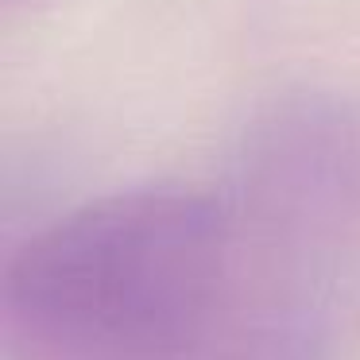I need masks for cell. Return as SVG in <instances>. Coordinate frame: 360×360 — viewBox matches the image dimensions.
I'll use <instances>...</instances> for the list:
<instances>
[{
  "label": "cell",
  "instance_id": "6da1fadb",
  "mask_svg": "<svg viewBox=\"0 0 360 360\" xmlns=\"http://www.w3.org/2000/svg\"><path fill=\"white\" fill-rule=\"evenodd\" d=\"M8 360H306V314L221 202L136 190L39 229L4 271Z\"/></svg>",
  "mask_w": 360,
  "mask_h": 360
}]
</instances>
